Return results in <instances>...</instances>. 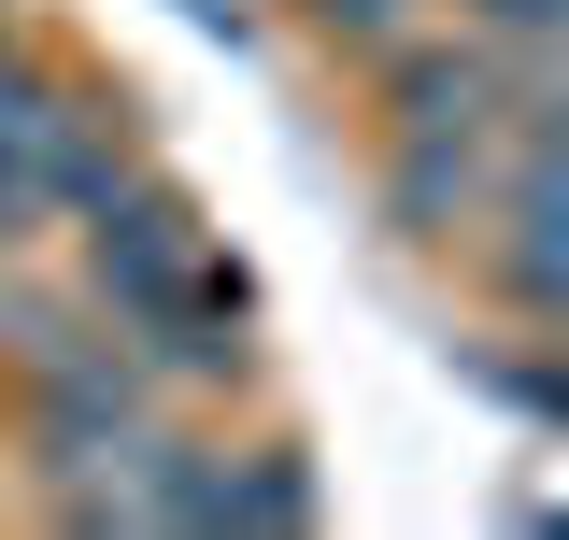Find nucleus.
Segmentation results:
<instances>
[{
    "mask_svg": "<svg viewBox=\"0 0 569 540\" xmlns=\"http://www.w3.org/2000/svg\"><path fill=\"white\" fill-rule=\"evenodd\" d=\"M29 456H43V483L71 498V527H114L129 470L157 456V412H142V384L100 341H71V356H43V427H29Z\"/></svg>",
    "mask_w": 569,
    "mask_h": 540,
    "instance_id": "nucleus-1",
    "label": "nucleus"
},
{
    "mask_svg": "<svg viewBox=\"0 0 569 540\" xmlns=\"http://www.w3.org/2000/svg\"><path fill=\"white\" fill-rule=\"evenodd\" d=\"M498 213H512V242H498L512 299H527V313H569V129L512 171V200H498Z\"/></svg>",
    "mask_w": 569,
    "mask_h": 540,
    "instance_id": "nucleus-2",
    "label": "nucleus"
},
{
    "mask_svg": "<svg viewBox=\"0 0 569 540\" xmlns=\"http://www.w3.org/2000/svg\"><path fill=\"white\" fill-rule=\"evenodd\" d=\"M313 14H328V29H356V43H385V29H399L413 0H313Z\"/></svg>",
    "mask_w": 569,
    "mask_h": 540,
    "instance_id": "nucleus-4",
    "label": "nucleus"
},
{
    "mask_svg": "<svg viewBox=\"0 0 569 540\" xmlns=\"http://www.w3.org/2000/svg\"><path fill=\"white\" fill-rule=\"evenodd\" d=\"M485 29H569V0H470Z\"/></svg>",
    "mask_w": 569,
    "mask_h": 540,
    "instance_id": "nucleus-5",
    "label": "nucleus"
},
{
    "mask_svg": "<svg viewBox=\"0 0 569 540\" xmlns=\"http://www.w3.org/2000/svg\"><path fill=\"white\" fill-rule=\"evenodd\" d=\"M399 114L441 129V142H470V129H485V71H470V58H399Z\"/></svg>",
    "mask_w": 569,
    "mask_h": 540,
    "instance_id": "nucleus-3",
    "label": "nucleus"
},
{
    "mask_svg": "<svg viewBox=\"0 0 569 540\" xmlns=\"http://www.w3.org/2000/svg\"><path fill=\"white\" fill-rule=\"evenodd\" d=\"M556 129H569V71H556Z\"/></svg>",
    "mask_w": 569,
    "mask_h": 540,
    "instance_id": "nucleus-6",
    "label": "nucleus"
}]
</instances>
